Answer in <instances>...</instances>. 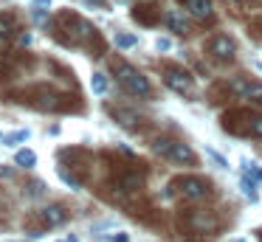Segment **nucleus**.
<instances>
[{
    "label": "nucleus",
    "instance_id": "cd10ccee",
    "mask_svg": "<svg viewBox=\"0 0 262 242\" xmlns=\"http://www.w3.org/2000/svg\"><path fill=\"white\" fill-rule=\"evenodd\" d=\"M0 141H3V133H0Z\"/></svg>",
    "mask_w": 262,
    "mask_h": 242
},
{
    "label": "nucleus",
    "instance_id": "f8f14e48",
    "mask_svg": "<svg viewBox=\"0 0 262 242\" xmlns=\"http://www.w3.org/2000/svg\"><path fill=\"white\" fill-rule=\"evenodd\" d=\"M245 133L262 138V113H251L248 121H245Z\"/></svg>",
    "mask_w": 262,
    "mask_h": 242
},
{
    "label": "nucleus",
    "instance_id": "20e7f679",
    "mask_svg": "<svg viewBox=\"0 0 262 242\" xmlns=\"http://www.w3.org/2000/svg\"><path fill=\"white\" fill-rule=\"evenodd\" d=\"M206 54L217 62H231L237 56V42H234L228 34H214V37L206 42Z\"/></svg>",
    "mask_w": 262,
    "mask_h": 242
},
{
    "label": "nucleus",
    "instance_id": "f3484780",
    "mask_svg": "<svg viewBox=\"0 0 262 242\" xmlns=\"http://www.w3.org/2000/svg\"><path fill=\"white\" fill-rule=\"evenodd\" d=\"M243 174H248L251 180L262 183V166H256V163H251V161H243Z\"/></svg>",
    "mask_w": 262,
    "mask_h": 242
},
{
    "label": "nucleus",
    "instance_id": "9d476101",
    "mask_svg": "<svg viewBox=\"0 0 262 242\" xmlns=\"http://www.w3.org/2000/svg\"><path fill=\"white\" fill-rule=\"evenodd\" d=\"M141 186H144L141 172H124L119 178V189H124V191H136V189H141Z\"/></svg>",
    "mask_w": 262,
    "mask_h": 242
},
{
    "label": "nucleus",
    "instance_id": "9b49d317",
    "mask_svg": "<svg viewBox=\"0 0 262 242\" xmlns=\"http://www.w3.org/2000/svg\"><path fill=\"white\" fill-rule=\"evenodd\" d=\"M14 166L34 169V166H37V152H31V149H17V152H14Z\"/></svg>",
    "mask_w": 262,
    "mask_h": 242
},
{
    "label": "nucleus",
    "instance_id": "a211bd4d",
    "mask_svg": "<svg viewBox=\"0 0 262 242\" xmlns=\"http://www.w3.org/2000/svg\"><path fill=\"white\" fill-rule=\"evenodd\" d=\"M96 242H130V234L127 231H113V234L96 236Z\"/></svg>",
    "mask_w": 262,
    "mask_h": 242
},
{
    "label": "nucleus",
    "instance_id": "412c9836",
    "mask_svg": "<svg viewBox=\"0 0 262 242\" xmlns=\"http://www.w3.org/2000/svg\"><path fill=\"white\" fill-rule=\"evenodd\" d=\"M254 183H256V180H251L248 174H243V191H245V197H248V200H256V189H254Z\"/></svg>",
    "mask_w": 262,
    "mask_h": 242
},
{
    "label": "nucleus",
    "instance_id": "6e6552de",
    "mask_svg": "<svg viewBox=\"0 0 262 242\" xmlns=\"http://www.w3.org/2000/svg\"><path fill=\"white\" fill-rule=\"evenodd\" d=\"M110 116H113L121 127H127V129H138V127H141V116L133 113V110H124V107H110Z\"/></svg>",
    "mask_w": 262,
    "mask_h": 242
},
{
    "label": "nucleus",
    "instance_id": "6ab92c4d",
    "mask_svg": "<svg viewBox=\"0 0 262 242\" xmlns=\"http://www.w3.org/2000/svg\"><path fill=\"white\" fill-rule=\"evenodd\" d=\"M29 129H17V133H12V135H6V138H3V141H6V144L9 146H14V144H20V141H29Z\"/></svg>",
    "mask_w": 262,
    "mask_h": 242
},
{
    "label": "nucleus",
    "instance_id": "f03ea898",
    "mask_svg": "<svg viewBox=\"0 0 262 242\" xmlns=\"http://www.w3.org/2000/svg\"><path fill=\"white\" fill-rule=\"evenodd\" d=\"M152 149L158 152V155H164L166 161H172V163H183V166H189V163L198 161V155H194V152L189 149V144H183V141L155 138V141H152Z\"/></svg>",
    "mask_w": 262,
    "mask_h": 242
},
{
    "label": "nucleus",
    "instance_id": "aec40b11",
    "mask_svg": "<svg viewBox=\"0 0 262 242\" xmlns=\"http://www.w3.org/2000/svg\"><path fill=\"white\" fill-rule=\"evenodd\" d=\"M57 174H59V180H65V183H68L74 191H79V189H82V183H79V180H76V178H71V174L65 172L62 166H57Z\"/></svg>",
    "mask_w": 262,
    "mask_h": 242
},
{
    "label": "nucleus",
    "instance_id": "a878e982",
    "mask_svg": "<svg viewBox=\"0 0 262 242\" xmlns=\"http://www.w3.org/2000/svg\"><path fill=\"white\" fill-rule=\"evenodd\" d=\"M57 242H79V236H62V239H57Z\"/></svg>",
    "mask_w": 262,
    "mask_h": 242
},
{
    "label": "nucleus",
    "instance_id": "f257e3e1",
    "mask_svg": "<svg viewBox=\"0 0 262 242\" xmlns=\"http://www.w3.org/2000/svg\"><path fill=\"white\" fill-rule=\"evenodd\" d=\"M116 76H119L121 87H124L130 96H138V99H149V96H152V84H149V79L144 76L141 71H136L133 65L119 62V65H116Z\"/></svg>",
    "mask_w": 262,
    "mask_h": 242
},
{
    "label": "nucleus",
    "instance_id": "0eeeda50",
    "mask_svg": "<svg viewBox=\"0 0 262 242\" xmlns=\"http://www.w3.org/2000/svg\"><path fill=\"white\" fill-rule=\"evenodd\" d=\"M231 90L237 96H243V99L262 104V82H251V79H245V76H237L231 82Z\"/></svg>",
    "mask_w": 262,
    "mask_h": 242
},
{
    "label": "nucleus",
    "instance_id": "c85d7f7f",
    "mask_svg": "<svg viewBox=\"0 0 262 242\" xmlns=\"http://www.w3.org/2000/svg\"><path fill=\"white\" fill-rule=\"evenodd\" d=\"M234 242H243V239H234Z\"/></svg>",
    "mask_w": 262,
    "mask_h": 242
},
{
    "label": "nucleus",
    "instance_id": "bb28decb",
    "mask_svg": "<svg viewBox=\"0 0 262 242\" xmlns=\"http://www.w3.org/2000/svg\"><path fill=\"white\" fill-rule=\"evenodd\" d=\"M9 242H20V239H9Z\"/></svg>",
    "mask_w": 262,
    "mask_h": 242
},
{
    "label": "nucleus",
    "instance_id": "4be33fe9",
    "mask_svg": "<svg viewBox=\"0 0 262 242\" xmlns=\"http://www.w3.org/2000/svg\"><path fill=\"white\" fill-rule=\"evenodd\" d=\"M206 152H209V158H211V161H214L220 169H231V166H228V161H226V158H223L217 149H211V146H206Z\"/></svg>",
    "mask_w": 262,
    "mask_h": 242
},
{
    "label": "nucleus",
    "instance_id": "dca6fc26",
    "mask_svg": "<svg viewBox=\"0 0 262 242\" xmlns=\"http://www.w3.org/2000/svg\"><path fill=\"white\" fill-rule=\"evenodd\" d=\"M166 23H169V28H175L178 34H186V23H183V17L178 14V11H166Z\"/></svg>",
    "mask_w": 262,
    "mask_h": 242
},
{
    "label": "nucleus",
    "instance_id": "1a4fd4ad",
    "mask_svg": "<svg viewBox=\"0 0 262 242\" xmlns=\"http://www.w3.org/2000/svg\"><path fill=\"white\" fill-rule=\"evenodd\" d=\"M186 9L194 20H209L211 17V0H186Z\"/></svg>",
    "mask_w": 262,
    "mask_h": 242
},
{
    "label": "nucleus",
    "instance_id": "423d86ee",
    "mask_svg": "<svg viewBox=\"0 0 262 242\" xmlns=\"http://www.w3.org/2000/svg\"><path fill=\"white\" fill-rule=\"evenodd\" d=\"M71 219L68 208L59 206V203H51V206H46L40 211V225L42 228H59V225H65Z\"/></svg>",
    "mask_w": 262,
    "mask_h": 242
},
{
    "label": "nucleus",
    "instance_id": "5701e85b",
    "mask_svg": "<svg viewBox=\"0 0 262 242\" xmlns=\"http://www.w3.org/2000/svg\"><path fill=\"white\" fill-rule=\"evenodd\" d=\"M155 48H158V51H169V48H172V42H169L166 37H161L158 42H155Z\"/></svg>",
    "mask_w": 262,
    "mask_h": 242
},
{
    "label": "nucleus",
    "instance_id": "7ed1b4c3",
    "mask_svg": "<svg viewBox=\"0 0 262 242\" xmlns=\"http://www.w3.org/2000/svg\"><path fill=\"white\" fill-rule=\"evenodd\" d=\"M169 189H178V194H183L186 200H206L211 194L209 180L194 178V174H183V178H175V183H169Z\"/></svg>",
    "mask_w": 262,
    "mask_h": 242
},
{
    "label": "nucleus",
    "instance_id": "b1692460",
    "mask_svg": "<svg viewBox=\"0 0 262 242\" xmlns=\"http://www.w3.org/2000/svg\"><path fill=\"white\" fill-rule=\"evenodd\" d=\"M48 6H51V0H34L31 9H48Z\"/></svg>",
    "mask_w": 262,
    "mask_h": 242
},
{
    "label": "nucleus",
    "instance_id": "ddd939ff",
    "mask_svg": "<svg viewBox=\"0 0 262 242\" xmlns=\"http://www.w3.org/2000/svg\"><path fill=\"white\" fill-rule=\"evenodd\" d=\"M91 87H93V93H96V96H104V93L110 90V82H107V76L96 71V73L91 76Z\"/></svg>",
    "mask_w": 262,
    "mask_h": 242
},
{
    "label": "nucleus",
    "instance_id": "2eb2a0df",
    "mask_svg": "<svg viewBox=\"0 0 262 242\" xmlns=\"http://www.w3.org/2000/svg\"><path fill=\"white\" fill-rule=\"evenodd\" d=\"M113 39H116V45H119L121 51H127V48H136V45H138V37H136V34H124V31H119Z\"/></svg>",
    "mask_w": 262,
    "mask_h": 242
},
{
    "label": "nucleus",
    "instance_id": "393cba45",
    "mask_svg": "<svg viewBox=\"0 0 262 242\" xmlns=\"http://www.w3.org/2000/svg\"><path fill=\"white\" fill-rule=\"evenodd\" d=\"M9 174H12V169H9V166H0V180L9 178Z\"/></svg>",
    "mask_w": 262,
    "mask_h": 242
},
{
    "label": "nucleus",
    "instance_id": "4468645a",
    "mask_svg": "<svg viewBox=\"0 0 262 242\" xmlns=\"http://www.w3.org/2000/svg\"><path fill=\"white\" fill-rule=\"evenodd\" d=\"M14 31H17V20H14V17H9V14H0V39L12 37Z\"/></svg>",
    "mask_w": 262,
    "mask_h": 242
},
{
    "label": "nucleus",
    "instance_id": "39448f33",
    "mask_svg": "<svg viewBox=\"0 0 262 242\" xmlns=\"http://www.w3.org/2000/svg\"><path fill=\"white\" fill-rule=\"evenodd\" d=\"M164 82L175 93H192V87H194V76L189 71H183V68H166Z\"/></svg>",
    "mask_w": 262,
    "mask_h": 242
}]
</instances>
